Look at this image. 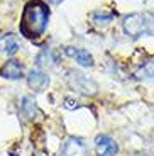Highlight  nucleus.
<instances>
[{"label":"nucleus","instance_id":"20e7f679","mask_svg":"<svg viewBox=\"0 0 154 156\" xmlns=\"http://www.w3.org/2000/svg\"><path fill=\"white\" fill-rule=\"evenodd\" d=\"M63 156H88V148L81 139L69 137L63 146Z\"/></svg>","mask_w":154,"mask_h":156},{"label":"nucleus","instance_id":"9d476101","mask_svg":"<svg viewBox=\"0 0 154 156\" xmlns=\"http://www.w3.org/2000/svg\"><path fill=\"white\" fill-rule=\"evenodd\" d=\"M56 61H58V58H56V55H54V51L51 49H44L41 55L37 56V66L39 68H51L56 65Z\"/></svg>","mask_w":154,"mask_h":156},{"label":"nucleus","instance_id":"7ed1b4c3","mask_svg":"<svg viewBox=\"0 0 154 156\" xmlns=\"http://www.w3.org/2000/svg\"><path fill=\"white\" fill-rule=\"evenodd\" d=\"M69 83L76 92L83 95H95L96 94V85L90 80L88 76H85L80 71H71L69 73Z\"/></svg>","mask_w":154,"mask_h":156},{"label":"nucleus","instance_id":"423d86ee","mask_svg":"<svg viewBox=\"0 0 154 156\" xmlns=\"http://www.w3.org/2000/svg\"><path fill=\"white\" fill-rule=\"evenodd\" d=\"M0 75L7 80H19L20 76L24 75V68L17 59H10L0 68Z\"/></svg>","mask_w":154,"mask_h":156},{"label":"nucleus","instance_id":"ddd939ff","mask_svg":"<svg viewBox=\"0 0 154 156\" xmlns=\"http://www.w3.org/2000/svg\"><path fill=\"white\" fill-rule=\"evenodd\" d=\"M112 19H114V14H100V12L93 14V22H95L96 26H105V24H108Z\"/></svg>","mask_w":154,"mask_h":156},{"label":"nucleus","instance_id":"0eeeda50","mask_svg":"<svg viewBox=\"0 0 154 156\" xmlns=\"http://www.w3.org/2000/svg\"><path fill=\"white\" fill-rule=\"evenodd\" d=\"M65 53L69 58H75L81 66H93V56L90 55L86 49H80V48H73V46H66Z\"/></svg>","mask_w":154,"mask_h":156},{"label":"nucleus","instance_id":"f03ea898","mask_svg":"<svg viewBox=\"0 0 154 156\" xmlns=\"http://www.w3.org/2000/svg\"><path fill=\"white\" fill-rule=\"evenodd\" d=\"M124 32L132 39L141 36H154V16L149 12H135L124 19Z\"/></svg>","mask_w":154,"mask_h":156},{"label":"nucleus","instance_id":"1a4fd4ad","mask_svg":"<svg viewBox=\"0 0 154 156\" xmlns=\"http://www.w3.org/2000/svg\"><path fill=\"white\" fill-rule=\"evenodd\" d=\"M0 51H4L7 55H14L19 51V39L14 34H4L0 37Z\"/></svg>","mask_w":154,"mask_h":156},{"label":"nucleus","instance_id":"39448f33","mask_svg":"<svg viewBox=\"0 0 154 156\" xmlns=\"http://www.w3.org/2000/svg\"><path fill=\"white\" fill-rule=\"evenodd\" d=\"M95 146H96V153L100 156H115L117 151H119L117 143L108 136H98Z\"/></svg>","mask_w":154,"mask_h":156},{"label":"nucleus","instance_id":"f8f14e48","mask_svg":"<svg viewBox=\"0 0 154 156\" xmlns=\"http://www.w3.org/2000/svg\"><path fill=\"white\" fill-rule=\"evenodd\" d=\"M139 76H144V78H152L154 80V61H147L141 70H139Z\"/></svg>","mask_w":154,"mask_h":156},{"label":"nucleus","instance_id":"6e6552de","mask_svg":"<svg viewBox=\"0 0 154 156\" xmlns=\"http://www.w3.org/2000/svg\"><path fill=\"white\" fill-rule=\"evenodd\" d=\"M27 83H29V87H31L32 90L41 92V90H44L49 85V76H47L46 73H43V71H39V70H32L31 73L27 75Z\"/></svg>","mask_w":154,"mask_h":156},{"label":"nucleus","instance_id":"f257e3e1","mask_svg":"<svg viewBox=\"0 0 154 156\" xmlns=\"http://www.w3.org/2000/svg\"><path fill=\"white\" fill-rule=\"evenodd\" d=\"M49 22V7L43 0H31L24 7L20 17V34L29 39H37L44 34Z\"/></svg>","mask_w":154,"mask_h":156},{"label":"nucleus","instance_id":"9b49d317","mask_svg":"<svg viewBox=\"0 0 154 156\" xmlns=\"http://www.w3.org/2000/svg\"><path fill=\"white\" fill-rule=\"evenodd\" d=\"M22 114L27 117V119H31V121H34L36 117L39 115V109H37L36 102L32 100L31 97H24L22 98Z\"/></svg>","mask_w":154,"mask_h":156}]
</instances>
